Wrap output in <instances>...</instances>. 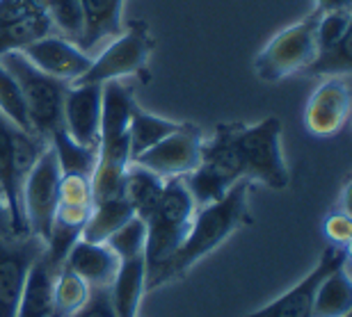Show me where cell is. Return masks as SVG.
Segmentation results:
<instances>
[{"label": "cell", "instance_id": "29", "mask_svg": "<svg viewBox=\"0 0 352 317\" xmlns=\"http://www.w3.org/2000/svg\"><path fill=\"white\" fill-rule=\"evenodd\" d=\"M0 115H3L7 121H12L16 128L32 132L30 117H28V108H25L19 82L14 80V75L7 71L3 64H0Z\"/></svg>", "mask_w": 352, "mask_h": 317}, {"label": "cell", "instance_id": "24", "mask_svg": "<svg viewBox=\"0 0 352 317\" xmlns=\"http://www.w3.org/2000/svg\"><path fill=\"white\" fill-rule=\"evenodd\" d=\"M181 121H172V119L151 115V112L142 110L140 105H135L129 126V144H131V160H135L140 153L149 151L151 146H156L160 139H165L167 135L179 128Z\"/></svg>", "mask_w": 352, "mask_h": 317}, {"label": "cell", "instance_id": "30", "mask_svg": "<svg viewBox=\"0 0 352 317\" xmlns=\"http://www.w3.org/2000/svg\"><path fill=\"white\" fill-rule=\"evenodd\" d=\"M105 244L110 246L112 253H115L119 260H131V258L144 256V249H146L144 220H140L138 215L131 217L122 228H117L115 233L105 239Z\"/></svg>", "mask_w": 352, "mask_h": 317}, {"label": "cell", "instance_id": "17", "mask_svg": "<svg viewBox=\"0 0 352 317\" xmlns=\"http://www.w3.org/2000/svg\"><path fill=\"white\" fill-rule=\"evenodd\" d=\"M65 267L80 277L89 287H110L117 274L119 258L105 242L78 239L65 258Z\"/></svg>", "mask_w": 352, "mask_h": 317}, {"label": "cell", "instance_id": "27", "mask_svg": "<svg viewBox=\"0 0 352 317\" xmlns=\"http://www.w3.org/2000/svg\"><path fill=\"white\" fill-rule=\"evenodd\" d=\"M352 71V32L327 48H318L316 60L309 64L307 75H322V78H336V75H350Z\"/></svg>", "mask_w": 352, "mask_h": 317}, {"label": "cell", "instance_id": "12", "mask_svg": "<svg viewBox=\"0 0 352 317\" xmlns=\"http://www.w3.org/2000/svg\"><path fill=\"white\" fill-rule=\"evenodd\" d=\"M44 249V239L32 233L0 235V317H16L28 272Z\"/></svg>", "mask_w": 352, "mask_h": 317}, {"label": "cell", "instance_id": "25", "mask_svg": "<svg viewBox=\"0 0 352 317\" xmlns=\"http://www.w3.org/2000/svg\"><path fill=\"white\" fill-rule=\"evenodd\" d=\"M48 144H51L55 158H58L62 176H87V178H91V172H94L96 156H98L96 149L78 144L76 139L69 137V132L65 128L53 132Z\"/></svg>", "mask_w": 352, "mask_h": 317}, {"label": "cell", "instance_id": "33", "mask_svg": "<svg viewBox=\"0 0 352 317\" xmlns=\"http://www.w3.org/2000/svg\"><path fill=\"white\" fill-rule=\"evenodd\" d=\"M325 235L329 237V242L336 246H350L352 237V222L350 213H332L325 220Z\"/></svg>", "mask_w": 352, "mask_h": 317}, {"label": "cell", "instance_id": "8", "mask_svg": "<svg viewBox=\"0 0 352 317\" xmlns=\"http://www.w3.org/2000/svg\"><path fill=\"white\" fill-rule=\"evenodd\" d=\"M135 98L129 84L122 80L103 82V103H101V128H98V149L96 165L105 169L126 172L131 165V144L129 126Z\"/></svg>", "mask_w": 352, "mask_h": 317}, {"label": "cell", "instance_id": "15", "mask_svg": "<svg viewBox=\"0 0 352 317\" xmlns=\"http://www.w3.org/2000/svg\"><path fill=\"white\" fill-rule=\"evenodd\" d=\"M101 103L103 84L96 82H76L69 84L65 96L62 121L69 137L82 146L98 149V128H101Z\"/></svg>", "mask_w": 352, "mask_h": 317}, {"label": "cell", "instance_id": "9", "mask_svg": "<svg viewBox=\"0 0 352 317\" xmlns=\"http://www.w3.org/2000/svg\"><path fill=\"white\" fill-rule=\"evenodd\" d=\"M60 180H62V172L58 158H55L51 144H48L44 156L34 165L23 189H21V210H23L25 231L41 237L44 242L48 233H51L55 210H58Z\"/></svg>", "mask_w": 352, "mask_h": 317}, {"label": "cell", "instance_id": "22", "mask_svg": "<svg viewBox=\"0 0 352 317\" xmlns=\"http://www.w3.org/2000/svg\"><path fill=\"white\" fill-rule=\"evenodd\" d=\"M352 315V281L350 265L332 272L322 281L314 299L311 317H348Z\"/></svg>", "mask_w": 352, "mask_h": 317}, {"label": "cell", "instance_id": "18", "mask_svg": "<svg viewBox=\"0 0 352 317\" xmlns=\"http://www.w3.org/2000/svg\"><path fill=\"white\" fill-rule=\"evenodd\" d=\"M60 270L62 267L55 265L46 256V251L41 253L32 270L28 272L16 317H53V285Z\"/></svg>", "mask_w": 352, "mask_h": 317}, {"label": "cell", "instance_id": "28", "mask_svg": "<svg viewBox=\"0 0 352 317\" xmlns=\"http://www.w3.org/2000/svg\"><path fill=\"white\" fill-rule=\"evenodd\" d=\"M48 21H51L53 34L74 41L78 46L82 37V10L80 0H41Z\"/></svg>", "mask_w": 352, "mask_h": 317}, {"label": "cell", "instance_id": "4", "mask_svg": "<svg viewBox=\"0 0 352 317\" xmlns=\"http://www.w3.org/2000/svg\"><path fill=\"white\" fill-rule=\"evenodd\" d=\"M0 64L19 82L28 108V117H30L32 132L48 142L53 137V132L65 128L62 110H65L69 82L39 71L37 67L25 60L23 53H5L0 58Z\"/></svg>", "mask_w": 352, "mask_h": 317}, {"label": "cell", "instance_id": "34", "mask_svg": "<svg viewBox=\"0 0 352 317\" xmlns=\"http://www.w3.org/2000/svg\"><path fill=\"white\" fill-rule=\"evenodd\" d=\"M0 235H3V237L19 235L16 231H14L12 215H10V208H7V201L3 196V189H0Z\"/></svg>", "mask_w": 352, "mask_h": 317}, {"label": "cell", "instance_id": "11", "mask_svg": "<svg viewBox=\"0 0 352 317\" xmlns=\"http://www.w3.org/2000/svg\"><path fill=\"white\" fill-rule=\"evenodd\" d=\"M204 132L197 124H181L172 135L160 139L149 151L140 153L135 165L149 169L151 174L160 176L163 180L183 178L190 172H195L201 162Z\"/></svg>", "mask_w": 352, "mask_h": 317}, {"label": "cell", "instance_id": "14", "mask_svg": "<svg viewBox=\"0 0 352 317\" xmlns=\"http://www.w3.org/2000/svg\"><path fill=\"white\" fill-rule=\"evenodd\" d=\"M21 53L39 71L53 75L58 80H65L69 84L82 78L89 71L91 62H94V58L87 55L85 51H80L74 41L62 39L58 34H46V37L25 46Z\"/></svg>", "mask_w": 352, "mask_h": 317}, {"label": "cell", "instance_id": "35", "mask_svg": "<svg viewBox=\"0 0 352 317\" xmlns=\"http://www.w3.org/2000/svg\"><path fill=\"white\" fill-rule=\"evenodd\" d=\"M314 10L320 14L350 12V0H314Z\"/></svg>", "mask_w": 352, "mask_h": 317}, {"label": "cell", "instance_id": "10", "mask_svg": "<svg viewBox=\"0 0 352 317\" xmlns=\"http://www.w3.org/2000/svg\"><path fill=\"white\" fill-rule=\"evenodd\" d=\"M350 265V246H336L329 244L322 256L318 258L309 274L302 281H298L291 290L279 294L270 304H265L256 311H252L243 317H311L314 313V299L318 292L320 283L329 274L341 270V267Z\"/></svg>", "mask_w": 352, "mask_h": 317}, {"label": "cell", "instance_id": "7", "mask_svg": "<svg viewBox=\"0 0 352 317\" xmlns=\"http://www.w3.org/2000/svg\"><path fill=\"white\" fill-rule=\"evenodd\" d=\"M153 53V37L144 21H131L124 32L103 46L94 55L89 71L76 82H110L129 75H138L142 82H149V58ZM74 82V84H76Z\"/></svg>", "mask_w": 352, "mask_h": 317}, {"label": "cell", "instance_id": "32", "mask_svg": "<svg viewBox=\"0 0 352 317\" xmlns=\"http://www.w3.org/2000/svg\"><path fill=\"white\" fill-rule=\"evenodd\" d=\"M72 317H119V315L110 301L108 287H91L85 306H82L80 311H76Z\"/></svg>", "mask_w": 352, "mask_h": 317}, {"label": "cell", "instance_id": "5", "mask_svg": "<svg viewBox=\"0 0 352 317\" xmlns=\"http://www.w3.org/2000/svg\"><path fill=\"white\" fill-rule=\"evenodd\" d=\"M318 21L320 12L311 10L305 19L274 34L254 60L256 78L279 82L293 73H305L318 55Z\"/></svg>", "mask_w": 352, "mask_h": 317}, {"label": "cell", "instance_id": "6", "mask_svg": "<svg viewBox=\"0 0 352 317\" xmlns=\"http://www.w3.org/2000/svg\"><path fill=\"white\" fill-rule=\"evenodd\" d=\"M281 121L265 117L263 121L236 124V146L243 165V178L261 183L270 189H286L291 172L281 151Z\"/></svg>", "mask_w": 352, "mask_h": 317}, {"label": "cell", "instance_id": "1", "mask_svg": "<svg viewBox=\"0 0 352 317\" xmlns=\"http://www.w3.org/2000/svg\"><path fill=\"white\" fill-rule=\"evenodd\" d=\"M250 187L252 183L243 178L220 201L197 208L183 244L158 270H153L146 277V292H153L158 287L183 279L199 260L210 256L215 249H220L236 231L250 226L252 224L250 206H248Z\"/></svg>", "mask_w": 352, "mask_h": 317}, {"label": "cell", "instance_id": "26", "mask_svg": "<svg viewBox=\"0 0 352 317\" xmlns=\"http://www.w3.org/2000/svg\"><path fill=\"white\" fill-rule=\"evenodd\" d=\"M91 287L62 265L53 285V317H72L89 299Z\"/></svg>", "mask_w": 352, "mask_h": 317}, {"label": "cell", "instance_id": "20", "mask_svg": "<svg viewBox=\"0 0 352 317\" xmlns=\"http://www.w3.org/2000/svg\"><path fill=\"white\" fill-rule=\"evenodd\" d=\"M14 137H16V126L0 115V189L10 208L14 231L23 235L28 231L23 210H21V187L16 183V172H14Z\"/></svg>", "mask_w": 352, "mask_h": 317}, {"label": "cell", "instance_id": "31", "mask_svg": "<svg viewBox=\"0 0 352 317\" xmlns=\"http://www.w3.org/2000/svg\"><path fill=\"white\" fill-rule=\"evenodd\" d=\"M352 32V19L350 12H332L320 14L318 21V48H327L336 44L339 39Z\"/></svg>", "mask_w": 352, "mask_h": 317}, {"label": "cell", "instance_id": "13", "mask_svg": "<svg viewBox=\"0 0 352 317\" xmlns=\"http://www.w3.org/2000/svg\"><path fill=\"white\" fill-rule=\"evenodd\" d=\"M352 108L350 75L325 78L314 94L309 96L305 108V126L316 137H334L346 128Z\"/></svg>", "mask_w": 352, "mask_h": 317}, {"label": "cell", "instance_id": "23", "mask_svg": "<svg viewBox=\"0 0 352 317\" xmlns=\"http://www.w3.org/2000/svg\"><path fill=\"white\" fill-rule=\"evenodd\" d=\"M135 217V210L126 201V196H117V199L96 201L89 213V220L82 228V239L89 242H105L117 228H122L126 222Z\"/></svg>", "mask_w": 352, "mask_h": 317}, {"label": "cell", "instance_id": "16", "mask_svg": "<svg viewBox=\"0 0 352 317\" xmlns=\"http://www.w3.org/2000/svg\"><path fill=\"white\" fill-rule=\"evenodd\" d=\"M126 0H80L82 10V37L78 48L94 58L98 46L108 44L124 27Z\"/></svg>", "mask_w": 352, "mask_h": 317}, {"label": "cell", "instance_id": "3", "mask_svg": "<svg viewBox=\"0 0 352 317\" xmlns=\"http://www.w3.org/2000/svg\"><path fill=\"white\" fill-rule=\"evenodd\" d=\"M197 213V203L190 196L183 178L165 180L163 194L158 206L146 217V277L158 270L186 239L192 217Z\"/></svg>", "mask_w": 352, "mask_h": 317}, {"label": "cell", "instance_id": "2", "mask_svg": "<svg viewBox=\"0 0 352 317\" xmlns=\"http://www.w3.org/2000/svg\"><path fill=\"white\" fill-rule=\"evenodd\" d=\"M238 180H243V165L236 146V124H217L213 137L204 139L199 167L183 176V183L199 208L220 201Z\"/></svg>", "mask_w": 352, "mask_h": 317}, {"label": "cell", "instance_id": "21", "mask_svg": "<svg viewBox=\"0 0 352 317\" xmlns=\"http://www.w3.org/2000/svg\"><path fill=\"white\" fill-rule=\"evenodd\" d=\"M163 187L165 180L160 176L151 174L149 169L140 167L135 162H131L129 169H126L124 196L140 220H146L153 213V208L160 201V194H163Z\"/></svg>", "mask_w": 352, "mask_h": 317}, {"label": "cell", "instance_id": "19", "mask_svg": "<svg viewBox=\"0 0 352 317\" xmlns=\"http://www.w3.org/2000/svg\"><path fill=\"white\" fill-rule=\"evenodd\" d=\"M110 301L119 317H138L140 304L146 294V260L144 256L119 260L117 274L108 287Z\"/></svg>", "mask_w": 352, "mask_h": 317}, {"label": "cell", "instance_id": "36", "mask_svg": "<svg viewBox=\"0 0 352 317\" xmlns=\"http://www.w3.org/2000/svg\"><path fill=\"white\" fill-rule=\"evenodd\" d=\"M348 317H352V315H348Z\"/></svg>", "mask_w": 352, "mask_h": 317}]
</instances>
